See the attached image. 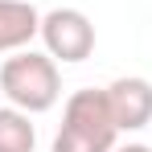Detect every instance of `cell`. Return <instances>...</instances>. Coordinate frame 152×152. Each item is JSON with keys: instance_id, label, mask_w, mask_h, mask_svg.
<instances>
[{"instance_id": "cell-1", "label": "cell", "mask_w": 152, "mask_h": 152, "mask_svg": "<svg viewBox=\"0 0 152 152\" xmlns=\"http://www.w3.org/2000/svg\"><path fill=\"white\" fill-rule=\"evenodd\" d=\"M119 124L111 115L107 91H74L62 107V127L53 136V152H115Z\"/></svg>"}, {"instance_id": "cell-2", "label": "cell", "mask_w": 152, "mask_h": 152, "mask_svg": "<svg viewBox=\"0 0 152 152\" xmlns=\"http://www.w3.org/2000/svg\"><path fill=\"white\" fill-rule=\"evenodd\" d=\"M0 91L12 107H21L29 115H41L50 111L53 103L62 99V74H58V62L50 53H33L21 50L17 58H4L0 66Z\"/></svg>"}, {"instance_id": "cell-3", "label": "cell", "mask_w": 152, "mask_h": 152, "mask_svg": "<svg viewBox=\"0 0 152 152\" xmlns=\"http://www.w3.org/2000/svg\"><path fill=\"white\" fill-rule=\"evenodd\" d=\"M41 41L53 62H86L95 53V25L82 8H53L41 17Z\"/></svg>"}, {"instance_id": "cell-4", "label": "cell", "mask_w": 152, "mask_h": 152, "mask_svg": "<svg viewBox=\"0 0 152 152\" xmlns=\"http://www.w3.org/2000/svg\"><path fill=\"white\" fill-rule=\"evenodd\" d=\"M103 91H107V103H111V115H115L119 132H140V127L152 124V82L148 78L127 74V78H115Z\"/></svg>"}, {"instance_id": "cell-5", "label": "cell", "mask_w": 152, "mask_h": 152, "mask_svg": "<svg viewBox=\"0 0 152 152\" xmlns=\"http://www.w3.org/2000/svg\"><path fill=\"white\" fill-rule=\"evenodd\" d=\"M41 33V12L33 0H0V53L25 50Z\"/></svg>"}, {"instance_id": "cell-6", "label": "cell", "mask_w": 152, "mask_h": 152, "mask_svg": "<svg viewBox=\"0 0 152 152\" xmlns=\"http://www.w3.org/2000/svg\"><path fill=\"white\" fill-rule=\"evenodd\" d=\"M37 127L29 124V111L0 107V152H33Z\"/></svg>"}, {"instance_id": "cell-7", "label": "cell", "mask_w": 152, "mask_h": 152, "mask_svg": "<svg viewBox=\"0 0 152 152\" xmlns=\"http://www.w3.org/2000/svg\"><path fill=\"white\" fill-rule=\"evenodd\" d=\"M115 152H152L148 144H115Z\"/></svg>"}]
</instances>
